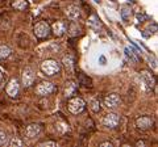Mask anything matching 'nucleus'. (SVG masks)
<instances>
[{"label":"nucleus","instance_id":"9d476101","mask_svg":"<svg viewBox=\"0 0 158 147\" xmlns=\"http://www.w3.org/2000/svg\"><path fill=\"white\" fill-rule=\"evenodd\" d=\"M19 91H20V86H19V80L16 78H12L9 82H8L7 87H6V92L9 97H16L19 95Z\"/></svg>","mask_w":158,"mask_h":147},{"label":"nucleus","instance_id":"2f4dec72","mask_svg":"<svg viewBox=\"0 0 158 147\" xmlns=\"http://www.w3.org/2000/svg\"><path fill=\"white\" fill-rule=\"evenodd\" d=\"M111 2H113V3H115V2H116V0H111Z\"/></svg>","mask_w":158,"mask_h":147},{"label":"nucleus","instance_id":"6e6552de","mask_svg":"<svg viewBox=\"0 0 158 147\" xmlns=\"http://www.w3.org/2000/svg\"><path fill=\"white\" fill-rule=\"evenodd\" d=\"M102 122L105 127L115 129L118 125V122H120V117H118V114H116V113H108V114L104 116Z\"/></svg>","mask_w":158,"mask_h":147},{"label":"nucleus","instance_id":"4be33fe9","mask_svg":"<svg viewBox=\"0 0 158 147\" xmlns=\"http://www.w3.org/2000/svg\"><path fill=\"white\" fill-rule=\"evenodd\" d=\"M79 76H81V83L83 84V86H86V87H90L91 86V79L90 78L85 76L83 74H79Z\"/></svg>","mask_w":158,"mask_h":147},{"label":"nucleus","instance_id":"dca6fc26","mask_svg":"<svg viewBox=\"0 0 158 147\" xmlns=\"http://www.w3.org/2000/svg\"><path fill=\"white\" fill-rule=\"evenodd\" d=\"M62 63H63V66L66 67V70L71 72V71L74 70V57L70 55V54L69 55H65L63 59H62Z\"/></svg>","mask_w":158,"mask_h":147},{"label":"nucleus","instance_id":"a211bd4d","mask_svg":"<svg viewBox=\"0 0 158 147\" xmlns=\"http://www.w3.org/2000/svg\"><path fill=\"white\" fill-rule=\"evenodd\" d=\"M11 55V47L7 45H0V61L7 59Z\"/></svg>","mask_w":158,"mask_h":147},{"label":"nucleus","instance_id":"f3484780","mask_svg":"<svg viewBox=\"0 0 158 147\" xmlns=\"http://www.w3.org/2000/svg\"><path fill=\"white\" fill-rule=\"evenodd\" d=\"M28 2L26 0H15V2L12 3V7L15 8L17 11H24L25 8H28Z\"/></svg>","mask_w":158,"mask_h":147},{"label":"nucleus","instance_id":"412c9836","mask_svg":"<svg viewBox=\"0 0 158 147\" xmlns=\"http://www.w3.org/2000/svg\"><path fill=\"white\" fill-rule=\"evenodd\" d=\"M91 109L94 110L95 113H99L100 112V101L99 100H94L91 102Z\"/></svg>","mask_w":158,"mask_h":147},{"label":"nucleus","instance_id":"b1692460","mask_svg":"<svg viewBox=\"0 0 158 147\" xmlns=\"http://www.w3.org/2000/svg\"><path fill=\"white\" fill-rule=\"evenodd\" d=\"M136 17H137V21H138V23H144V21L148 19V16L144 15V13H137V16H136Z\"/></svg>","mask_w":158,"mask_h":147},{"label":"nucleus","instance_id":"39448f33","mask_svg":"<svg viewBox=\"0 0 158 147\" xmlns=\"http://www.w3.org/2000/svg\"><path fill=\"white\" fill-rule=\"evenodd\" d=\"M120 96L117 93H109L104 97V105L105 108L108 109H116L118 105H120Z\"/></svg>","mask_w":158,"mask_h":147},{"label":"nucleus","instance_id":"1a4fd4ad","mask_svg":"<svg viewBox=\"0 0 158 147\" xmlns=\"http://www.w3.org/2000/svg\"><path fill=\"white\" fill-rule=\"evenodd\" d=\"M54 91V84L50 82H41L36 88V92L38 96H47Z\"/></svg>","mask_w":158,"mask_h":147},{"label":"nucleus","instance_id":"0eeeda50","mask_svg":"<svg viewBox=\"0 0 158 147\" xmlns=\"http://www.w3.org/2000/svg\"><path fill=\"white\" fill-rule=\"evenodd\" d=\"M41 130L42 129L38 123H30L24 129V135H25V138H28V139H33V138L40 135Z\"/></svg>","mask_w":158,"mask_h":147},{"label":"nucleus","instance_id":"a878e982","mask_svg":"<svg viewBox=\"0 0 158 147\" xmlns=\"http://www.w3.org/2000/svg\"><path fill=\"white\" fill-rule=\"evenodd\" d=\"M99 146H100V147H104V146H109V147H111L112 143H111V142H103V143H100Z\"/></svg>","mask_w":158,"mask_h":147},{"label":"nucleus","instance_id":"20e7f679","mask_svg":"<svg viewBox=\"0 0 158 147\" xmlns=\"http://www.w3.org/2000/svg\"><path fill=\"white\" fill-rule=\"evenodd\" d=\"M153 123H154V119L150 116H141V117L136 118V126L140 130H149V129H152Z\"/></svg>","mask_w":158,"mask_h":147},{"label":"nucleus","instance_id":"423d86ee","mask_svg":"<svg viewBox=\"0 0 158 147\" xmlns=\"http://www.w3.org/2000/svg\"><path fill=\"white\" fill-rule=\"evenodd\" d=\"M34 79H36V74L30 67H25L23 71V76H21V80H23V86L24 87H30L34 83Z\"/></svg>","mask_w":158,"mask_h":147},{"label":"nucleus","instance_id":"f257e3e1","mask_svg":"<svg viewBox=\"0 0 158 147\" xmlns=\"http://www.w3.org/2000/svg\"><path fill=\"white\" fill-rule=\"evenodd\" d=\"M40 68H41L42 74L46 75V76H54V75H57L61 71V66L59 63H57V61L46 59L41 63Z\"/></svg>","mask_w":158,"mask_h":147},{"label":"nucleus","instance_id":"f8f14e48","mask_svg":"<svg viewBox=\"0 0 158 147\" xmlns=\"http://www.w3.org/2000/svg\"><path fill=\"white\" fill-rule=\"evenodd\" d=\"M66 15L70 20H78L79 16H81V9H79V7L75 6V4H70V6L66 8Z\"/></svg>","mask_w":158,"mask_h":147},{"label":"nucleus","instance_id":"c756f323","mask_svg":"<svg viewBox=\"0 0 158 147\" xmlns=\"http://www.w3.org/2000/svg\"><path fill=\"white\" fill-rule=\"evenodd\" d=\"M128 2H130V3H134V2H136V0H128Z\"/></svg>","mask_w":158,"mask_h":147},{"label":"nucleus","instance_id":"ddd939ff","mask_svg":"<svg viewBox=\"0 0 158 147\" xmlns=\"http://www.w3.org/2000/svg\"><path fill=\"white\" fill-rule=\"evenodd\" d=\"M140 74H141V78L144 79V82H145V84H146L149 91L156 87V79L149 71H142V72H140Z\"/></svg>","mask_w":158,"mask_h":147},{"label":"nucleus","instance_id":"bb28decb","mask_svg":"<svg viewBox=\"0 0 158 147\" xmlns=\"http://www.w3.org/2000/svg\"><path fill=\"white\" fill-rule=\"evenodd\" d=\"M41 146H55L54 142H45V143H41Z\"/></svg>","mask_w":158,"mask_h":147},{"label":"nucleus","instance_id":"c85d7f7f","mask_svg":"<svg viewBox=\"0 0 158 147\" xmlns=\"http://www.w3.org/2000/svg\"><path fill=\"white\" fill-rule=\"evenodd\" d=\"M137 146H145V142H142V141L137 142Z\"/></svg>","mask_w":158,"mask_h":147},{"label":"nucleus","instance_id":"7c9ffc66","mask_svg":"<svg viewBox=\"0 0 158 147\" xmlns=\"http://www.w3.org/2000/svg\"><path fill=\"white\" fill-rule=\"evenodd\" d=\"M94 2H95V3H99V2H100V0H94Z\"/></svg>","mask_w":158,"mask_h":147},{"label":"nucleus","instance_id":"393cba45","mask_svg":"<svg viewBox=\"0 0 158 147\" xmlns=\"http://www.w3.org/2000/svg\"><path fill=\"white\" fill-rule=\"evenodd\" d=\"M148 59H149V62H150V64H153V67L156 68V67H157V63H156V59H154V58L149 55V57H148Z\"/></svg>","mask_w":158,"mask_h":147},{"label":"nucleus","instance_id":"7ed1b4c3","mask_svg":"<svg viewBox=\"0 0 158 147\" xmlns=\"http://www.w3.org/2000/svg\"><path fill=\"white\" fill-rule=\"evenodd\" d=\"M33 32L37 38H46L47 35L50 34L51 28H50V25L47 24V21H38V23L34 25Z\"/></svg>","mask_w":158,"mask_h":147},{"label":"nucleus","instance_id":"2eb2a0df","mask_svg":"<svg viewBox=\"0 0 158 147\" xmlns=\"http://www.w3.org/2000/svg\"><path fill=\"white\" fill-rule=\"evenodd\" d=\"M137 54H140L138 50H134V49H125V55L128 57V59L132 62V63H138V57Z\"/></svg>","mask_w":158,"mask_h":147},{"label":"nucleus","instance_id":"6ab92c4d","mask_svg":"<svg viewBox=\"0 0 158 147\" xmlns=\"http://www.w3.org/2000/svg\"><path fill=\"white\" fill-rule=\"evenodd\" d=\"M120 15H121V17H122V20H124V21H128V20L130 19V16H132V9H130L128 6L121 7Z\"/></svg>","mask_w":158,"mask_h":147},{"label":"nucleus","instance_id":"f03ea898","mask_svg":"<svg viewBox=\"0 0 158 147\" xmlns=\"http://www.w3.org/2000/svg\"><path fill=\"white\" fill-rule=\"evenodd\" d=\"M67 109L73 114H79L86 109V102L81 97H70V100L67 102Z\"/></svg>","mask_w":158,"mask_h":147},{"label":"nucleus","instance_id":"cd10ccee","mask_svg":"<svg viewBox=\"0 0 158 147\" xmlns=\"http://www.w3.org/2000/svg\"><path fill=\"white\" fill-rule=\"evenodd\" d=\"M3 78H4V74L2 72V70H0V84H2V82H3Z\"/></svg>","mask_w":158,"mask_h":147},{"label":"nucleus","instance_id":"5701e85b","mask_svg":"<svg viewBox=\"0 0 158 147\" xmlns=\"http://www.w3.org/2000/svg\"><path fill=\"white\" fill-rule=\"evenodd\" d=\"M9 146L11 147H20V146H23V142H21L20 139H17V138H13V139L9 142Z\"/></svg>","mask_w":158,"mask_h":147},{"label":"nucleus","instance_id":"4468645a","mask_svg":"<svg viewBox=\"0 0 158 147\" xmlns=\"http://www.w3.org/2000/svg\"><path fill=\"white\" fill-rule=\"evenodd\" d=\"M66 29H67V26H66V24L63 21H57V23H54V25H53V32H54V34L57 37L63 35Z\"/></svg>","mask_w":158,"mask_h":147},{"label":"nucleus","instance_id":"aec40b11","mask_svg":"<svg viewBox=\"0 0 158 147\" xmlns=\"http://www.w3.org/2000/svg\"><path fill=\"white\" fill-rule=\"evenodd\" d=\"M8 143V135L4 130H0V146H4Z\"/></svg>","mask_w":158,"mask_h":147},{"label":"nucleus","instance_id":"9b49d317","mask_svg":"<svg viewBox=\"0 0 158 147\" xmlns=\"http://www.w3.org/2000/svg\"><path fill=\"white\" fill-rule=\"evenodd\" d=\"M78 91V84L74 82V80H67L65 84V97L66 99H70L77 93Z\"/></svg>","mask_w":158,"mask_h":147}]
</instances>
